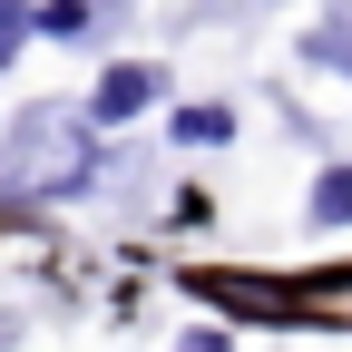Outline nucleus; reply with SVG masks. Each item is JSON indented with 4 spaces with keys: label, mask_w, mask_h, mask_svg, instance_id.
Instances as JSON below:
<instances>
[{
    "label": "nucleus",
    "mask_w": 352,
    "mask_h": 352,
    "mask_svg": "<svg viewBox=\"0 0 352 352\" xmlns=\"http://www.w3.org/2000/svg\"><path fill=\"white\" fill-rule=\"evenodd\" d=\"M98 176H108L98 127L69 118V108H39L20 138H10V196H88Z\"/></svg>",
    "instance_id": "nucleus-1"
},
{
    "label": "nucleus",
    "mask_w": 352,
    "mask_h": 352,
    "mask_svg": "<svg viewBox=\"0 0 352 352\" xmlns=\"http://www.w3.org/2000/svg\"><path fill=\"white\" fill-rule=\"evenodd\" d=\"M157 98H166V69H157V59H108L78 118H88V127H138Z\"/></svg>",
    "instance_id": "nucleus-2"
},
{
    "label": "nucleus",
    "mask_w": 352,
    "mask_h": 352,
    "mask_svg": "<svg viewBox=\"0 0 352 352\" xmlns=\"http://www.w3.org/2000/svg\"><path fill=\"white\" fill-rule=\"evenodd\" d=\"M176 147H235V108H176Z\"/></svg>",
    "instance_id": "nucleus-3"
},
{
    "label": "nucleus",
    "mask_w": 352,
    "mask_h": 352,
    "mask_svg": "<svg viewBox=\"0 0 352 352\" xmlns=\"http://www.w3.org/2000/svg\"><path fill=\"white\" fill-rule=\"evenodd\" d=\"M98 10H108V0H39V39H88V30H98Z\"/></svg>",
    "instance_id": "nucleus-4"
},
{
    "label": "nucleus",
    "mask_w": 352,
    "mask_h": 352,
    "mask_svg": "<svg viewBox=\"0 0 352 352\" xmlns=\"http://www.w3.org/2000/svg\"><path fill=\"white\" fill-rule=\"evenodd\" d=\"M303 215H314V226H352V166H323L314 196H303Z\"/></svg>",
    "instance_id": "nucleus-5"
},
{
    "label": "nucleus",
    "mask_w": 352,
    "mask_h": 352,
    "mask_svg": "<svg viewBox=\"0 0 352 352\" xmlns=\"http://www.w3.org/2000/svg\"><path fill=\"white\" fill-rule=\"evenodd\" d=\"M30 20H39V10H30V0H0V59H10V50H20V39H30Z\"/></svg>",
    "instance_id": "nucleus-6"
},
{
    "label": "nucleus",
    "mask_w": 352,
    "mask_h": 352,
    "mask_svg": "<svg viewBox=\"0 0 352 352\" xmlns=\"http://www.w3.org/2000/svg\"><path fill=\"white\" fill-rule=\"evenodd\" d=\"M176 352H235V333H226V323H196L186 342H176Z\"/></svg>",
    "instance_id": "nucleus-7"
}]
</instances>
